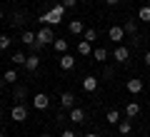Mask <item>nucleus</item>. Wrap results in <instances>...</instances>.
Wrapping results in <instances>:
<instances>
[{
	"label": "nucleus",
	"instance_id": "1",
	"mask_svg": "<svg viewBox=\"0 0 150 137\" xmlns=\"http://www.w3.org/2000/svg\"><path fill=\"white\" fill-rule=\"evenodd\" d=\"M48 42H55V32H53V27H50V25H43L40 30L35 32V45H33V53H40Z\"/></svg>",
	"mask_w": 150,
	"mask_h": 137
},
{
	"label": "nucleus",
	"instance_id": "2",
	"mask_svg": "<svg viewBox=\"0 0 150 137\" xmlns=\"http://www.w3.org/2000/svg\"><path fill=\"white\" fill-rule=\"evenodd\" d=\"M10 117H13L15 122H25V120H28V107L23 105V102H18V105L10 110Z\"/></svg>",
	"mask_w": 150,
	"mask_h": 137
},
{
	"label": "nucleus",
	"instance_id": "3",
	"mask_svg": "<svg viewBox=\"0 0 150 137\" xmlns=\"http://www.w3.org/2000/svg\"><path fill=\"white\" fill-rule=\"evenodd\" d=\"M50 18H53V25L63 22V18H65V5L63 3H55V5L50 8Z\"/></svg>",
	"mask_w": 150,
	"mask_h": 137
},
{
	"label": "nucleus",
	"instance_id": "4",
	"mask_svg": "<svg viewBox=\"0 0 150 137\" xmlns=\"http://www.w3.org/2000/svg\"><path fill=\"white\" fill-rule=\"evenodd\" d=\"M108 37H110L112 42H118V45H120V42L125 40V30H123L120 25H112L110 30H108Z\"/></svg>",
	"mask_w": 150,
	"mask_h": 137
},
{
	"label": "nucleus",
	"instance_id": "5",
	"mask_svg": "<svg viewBox=\"0 0 150 137\" xmlns=\"http://www.w3.org/2000/svg\"><path fill=\"white\" fill-rule=\"evenodd\" d=\"M143 80H138V77H133V80H128V82H125V90H128L130 95H138V92H143Z\"/></svg>",
	"mask_w": 150,
	"mask_h": 137
},
{
	"label": "nucleus",
	"instance_id": "6",
	"mask_svg": "<svg viewBox=\"0 0 150 137\" xmlns=\"http://www.w3.org/2000/svg\"><path fill=\"white\" fill-rule=\"evenodd\" d=\"M48 105H50V97L45 95V92H40V95L33 97V107H35V110H48Z\"/></svg>",
	"mask_w": 150,
	"mask_h": 137
},
{
	"label": "nucleus",
	"instance_id": "7",
	"mask_svg": "<svg viewBox=\"0 0 150 137\" xmlns=\"http://www.w3.org/2000/svg\"><path fill=\"white\" fill-rule=\"evenodd\" d=\"M112 58L118 60V63H128L130 60V50L125 48V45H118V48L112 50Z\"/></svg>",
	"mask_w": 150,
	"mask_h": 137
},
{
	"label": "nucleus",
	"instance_id": "8",
	"mask_svg": "<svg viewBox=\"0 0 150 137\" xmlns=\"http://www.w3.org/2000/svg\"><path fill=\"white\" fill-rule=\"evenodd\" d=\"M60 107H63V110H73L75 107V95L73 92H63V95H60Z\"/></svg>",
	"mask_w": 150,
	"mask_h": 137
},
{
	"label": "nucleus",
	"instance_id": "9",
	"mask_svg": "<svg viewBox=\"0 0 150 137\" xmlns=\"http://www.w3.org/2000/svg\"><path fill=\"white\" fill-rule=\"evenodd\" d=\"M70 122H75V125L85 122V110H83V107H73V110H70Z\"/></svg>",
	"mask_w": 150,
	"mask_h": 137
},
{
	"label": "nucleus",
	"instance_id": "10",
	"mask_svg": "<svg viewBox=\"0 0 150 137\" xmlns=\"http://www.w3.org/2000/svg\"><path fill=\"white\" fill-rule=\"evenodd\" d=\"M38 67H40V58H38V53L28 55V60H25V70H30V72H35Z\"/></svg>",
	"mask_w": 150,
	"mask_h": 137
},
{
	"label": "nucleus",
	"instance_id": "11",
	"mask_svg": "<svg viewBox=\"0 0 150 137\" xmlns=\"http://www.w3.org/2000/svg\"><path fill=\"white\" fill-rule=\"evenodd\" d=\"M83 90H85V92H95L98 90V77H93V75L83 77Z\"/></svg>",
	"mask_w": 150,
	"mask_h": 137
},
{
	"label": "nucleus",
	"instance_id": "12",
	"mask_svg": "<svg viewBox=\"0 0 150 137\" xmlns=\"http://www.w3.org/2000/svg\"><path fill=\"white\" fill-rule=\"evenodd\" d=\"M73 67H75V58L73 55H68V53L60 55V70H73Z\"/></svg>",
	"mask_w": 150,
	"mask_h": 137
},
{
	"label": "nucleus",
	"instance_id": "13",
	"mask_svg": "<svg viewBox=\"0 0 150 137\" xmlns=\"http://www.w3.org/2000/svg\"><path fill=\"white\" fill-rule=\"evenodd\" d=\"M68 30L73 32V35H80V32L85 30V22H83V20H70V25H68Z\"/></svg>",
	"mask_w": 150,
	"mask_h": 137
},
{
	"label": "nucleus",
	"instance_id": "14",
	"mask_svg": "<svg viewBox=\"0 0 150 137\" xmlns=\"http://www.w3.org/2000/svg\"><path fill=\"white\" fill-rule=\"evenodd\" d=\"M78 53H80V55H85V58H88V55H93V42L80 40V42H78Z\"/></svg>",
	"mask_w": 150,
	"mask_h": 137
},
{
	"label": "nucleus",
	"instance_id": "15",
	"mask_svg": "<svg viewBox=\"0 0 150 137\" xmlns=\"http://www.w3.org/2000/svg\"><path fill=\"white\" fill-rule=\"evenodd\" d=\"M140 115V105L138 102H128L125 105V117H138Z\"/></svg>",
	"mask_w": 150,
	"mask_h": 137
},
{
	"label": "nucleus",
	"instance_id": "16",
	"mask_svg": "<svg viewBox=\"0 0 150 137\" xmlns=\"http://www.w3.org/2000/svg\"><path fill=\"white\" fill-rule=\"evenodd\" d=\"M105 122H108V125H118V122H120V112L118 110H108L105 112Z\"/></svg>",
	"mask_w": 150,
	"mask_h": 137
},
{
	"label": "nucleus",
	"instance_id": "17",
	"mask_svg": "<svg viewBox=\"0 0 150 137\" xmlns=\"http://www.w3.org/2000/svg\"><path fill=\"white\" fill-rule=\"evenodd\" d=\"M13 97H15L18 102H23V97H28V87L25 85H18V87L13 90Z\"/></svg>",
	"mask_w": 150,
	"mask_h": 137
},
{
	"label": "nucleus",
	"instance_id": "18",
	"mask_svg": "<svg viewBox=\"0 0 150 137\" xmlns=\"http://www.w3.org/2000/svg\"><path fill=\"white\" fill-rule=\"evenodd\" d=\"M118 130H120V135H130V132H133V122H130V120H120L118 122Z\"/></svg>",
	"mask_w": 150,
	"mask_h": 137
},
{
	"label": "nucleus",
	"instance_id": "19",
	"mask_svg": "<svg viewBox=\"0 0 150 137\" xmlns=\"http://www.w3.org/2000/svg\"><path fill=\"white\" fill-rule=\"evenodd\" d=\"M53 48L58 50L60 55H65V53H68V40H65V37H63V40H58V37H55V42H53Z\"/></svg>",
	"mask_w": 150,
	"mask_h": 137
},
{
	"label": "nucleus",
	"instance_id": "20",
	"mask_svg": "<svg viewBox=\"0 0 150 137\" xmlns=\"http://www.w3.org/2000/svg\"><path fill=\"white\" fill-rule=\"evenodd\" d=\"M123 30H125V35H138V20H128Z\"/></svg>",
	"mask_w": 150,
	"mask_h": 137
},
{
	"label": "nucleus",
	"instance_id": "21",
	"mask_svg": "<svg viewBox=\"0 0 150 137\" xmlns=\"http://www.w3.org/2000/svg\"><path fill=\"white\" fill-rule=\"evenodd\" d=\"M138 20H143V22H150V5H143L138 10Z\"/></svg>",
	"mask_w": 150,
	"mask_h": 137
},
{
	"label": "nucleus",
	"instance_id": "22",
	"mask_svg": "<svg viewBox=\"0 0 150 137\" xmlns=\"http://www.w3.org/2000/svg\"><path fill=\"white\" fill-rule=\"evenodd\" d=\"M23 42H25L28 48H33V45H35V32H30V30H25L23 32V37H20Z\"/></svg>",
	"mask_w": 150,
	"mask_h": 137
},
{
	"label": "nucleus",
	"instance_id": "23",
	"mask_svg": "<svg viewBox=\"0 0 150 137\" xmlns=\"http://www.w3.org/2000/svg\"><path fill=\"white\" fill-rule=\"evenodd\" d=\"M93 58L100 60V63H105V60H108V50L105 48H95V50H93Z\"/></svg>",
	"mask_w": 150,
	"mask_h": 137
},
{
	"label": "nucleus",
	"instance_id": "24",
	"mask_svg": "<svg viewBox=\"0 0 150 137\" xmlns=\"http://www.w3.org/2000/svg\"><path fill=\"white\" fill-rule=\"evenodd\" d=\"M25 60H28L25 53H15V55L10 58V63H13V65H25Z\"/></svg>",
	"mask_w": 150,
	"mask_h": 137
},
{
	"label": "nucleus",
	"instance_id": "25",
	"mask_svg": "<svg viewBox=\"0 0 150 137\" xmlns=\"http://www.w3.org/2000/svg\"><path fill=\"white\" fill-rule=\"evenodd\" d=\"M3 77H5V82H18V72H15V70H5Z\"/></svg>",
	"mask_w": 150,
	"mask_h": 137
},
{
	"label": "nucleus",
	"instance_id": "26",
	"mask_svg": "<svg viewBox=\"0 0 150 137\" xmlns=\"http://www.w3.org/2000/svg\"><path fill=\"white\" fill-rule=\"evenodd\" d=\"M95 37H98V30H95V27H88V30H85V40H88V42H93Z\"/></svg>",
	"mask_w": 150,
	"mask_h": 137
},
{
	"label": "nucleus",
	"instance_id": "27",
	"mask_svg": "<svg viewBox=\"0 0 150 137\" xmlns=\"http://www.w3.org/2000/svg\"><path fill=\"white\" fill-rule=\"evenodd\" d=\"M10 37H8V35H0V50H8V48H10Z\"/></svg>",
	"mask_w": 150,
	"mask_h": 137
},
{
	"label": "nucleus",
	"instance_id": "28",
	"mask_svg": "<svg viewBox=\"0 0 150 137\" xmlns=\"http://www.w3.org/2000/svg\"><path fill=\"white\" fill-rule=\"evenodd\" d=\"M75 3H78V0H63V5H65V8H75Z\"/></svg>",
	"mask_w": 150,
	"mask_h": 137
},
{
	"label": "nucleus",
	"instance_id": "29",
	"mask_svg": "<svg viewBox=\"0 0 150 137\" xmlns=\"http://www.w3.org/2000/svg\"><path fill=\"white\" fill-rule=\"evenodd\" d=\"M60 137H75V132L73 130H63V135H60Z\"/></svg>",
	"mask_w": 150,
	"mask_h": 137
},
{
	"label": "nucleus",
	"instance_id": "30",
	"mask_svg": "<svg viewBox=\"0 0 150 137\" xmlns=\"http://www.w3.org/2000/svg\"><path fill=\"white\" fill-rule=\"evenodd\" d=\"M145 65H148V67H150V50H148V53H145Z\"/></svg>",
	"mask_w": 150,
	"mask_h": 137
},
{
	"label": "nucleus",
	"instance_id": "31",
	"mask_svg": "<svg viewBox=\"0 0 150 137\" xmlns=\"http://www.w3.org/2000/svg\"><path fill=\"white\" fill-rule=\"evenodd\" d=\"M105 3H108V5H118L120 0H105Z\"/></svg>",
	"mask_w": 150,
	"mask_h": 137
},
{
	"label": "nucleus",
	"instance_id": "32",
	"mask_svg": "<svg viewBox=\"0 0 150 137\" xmlns=\"http://www.w3.org/2000/svg\"><path fill=\"white\" fill-rule=\"evenodd\" d=\"M3 87H5V77H0V90H3Z\"/></svg>",
	"mask_w": 150,
	"mask_h": 137
},
{
	"label": "nucleus",
	"instance_id": "33",
	"mask_svg": "<svg viewBox=\"0 0 150 137\" xmlns=\"http://www.w3.org/2000/svg\"><path fill=\"white\" fill-rule=\"evenodd\" d=\"M85 137H98V135H95V132H88V135H85Z\"/></svg>",
	"mask_w": 150,
	"mask_h": 137
},
{
	"label": "nucleus",
	"instance_id": "34",
	"mask_svg": "<svg viewBox=\"0 0 150 137\" xmlns=\"http://www.w3.org/2000/svg\"><path fill=\"white\" fill-rule=\"evenodd\" d=\"M40 137H50V135H48V132H43V135H40Z\"/></svg>",
	"mask_w": 150,
	"mask_h": 137
},
{
	"label": "nucleus",
	"instance_id": "35",
	"mask_svg": "<svg viewBox=\"0 0 150 137\" xmlns=\"http://www.w3.org/2000/svg\"><path fill=\"white\" fill-rule=\"evenodd\" d=\"M0 137H5V132H3V130H0Z\"/></svg>",
	"mask_w": 150,
	"mask_h": 137
},
{
	"label": "nucleus",
	"instance_id": "36",
	"mask_svg": "<svg viewBox=\"0 0 150 137\" xmlns=\"http://www.w3.org/2000/svg\"><path fill=\"white\" fill-rule=\"evenodd\" d=\"M0 125H3V115H0Z\"/></svg>",
	"mask_w": 150,
	"mask_h": 137
},
{
	"label": "nucleus",
	"instance_id": "37",
	"mask_svg": "<svg viewBox=\"0 0 150 137\" xmlns=\"http://www.w3.org/2000/svg\"><path fill=\"white\" fill-rule=\"evenodd\" d=\"M0 20H3V10H0Z\"/></svg>",
	"mask_w": 150,
	"mask_h": 137
}]
</instances>
